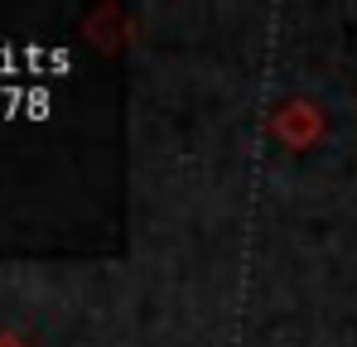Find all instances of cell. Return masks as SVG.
<instances>
[{"instance_id": "6da1fadb", "label": "cell", "mask_w": 357, "mask_h": 347, "mask_svg": "<svg viewBox=\"0 0 357 347\" xmlns=\"http://www.w3.org/2000/svg\"><path fill=\"white\" fill-rule=\"evenodd\" d=\"M266 130H271L285 150L304 155V150H314V145L328 135V116H324V107H319L314 97H285L280 107H271Z\"/></svg>"}, {"instance_id": "7a4b0ae2", "label": "cell", "mask_w": 357, "mask_h": 347, "mask_svg": "<svg viewBox=\"0 0 357 347\" xmlns=\"http://www.w3.org/2000/svg\"><path fill=\"white\" fill-rule=\"evenodd\" d=\"M130 34H135L130 15H126L121 5H112V0H102L97 10L82 15V39H87L92 49H102V54H121V49L130 44Z\"/></svg>"}, {"instance_id": "3957f363", "label": "cell", "mask_w": 357, "mask_h": 347, "mask_svg": "<svg viewBox=\"0 0 357 347\" xmlns=\"http://www.w3.org/2000/svg\"><path fill=\"white\" fill-rule=\"evenodd\" d=\"M0 347H29V343H24L20 333H0Z\"/></svg>"}]
</instances>
